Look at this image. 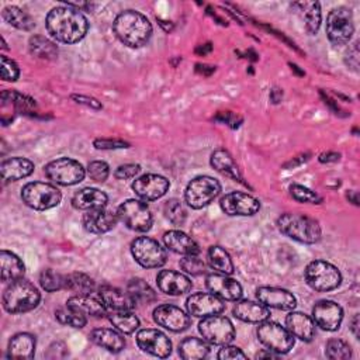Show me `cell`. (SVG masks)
Masks as SVG:
<instances>
[{
  "label": "cell",
  "mask_w": 360,
  "mask_h": 360,
  "mask_svg": "<svg viewBox=\"0 0 360 360\" xmlns=\"http://www.w3.org/2000/svg\"><path fill=\"white\" fill-rule=\"evenodd\" d=\"M46 30L52 38L63 44H75L84 38L89 22L87 18L69 6L52 8L46 15Z\"/></svg>",
  "instance_id": "obj_1"
},
{
  "label": "cell",
  "mask_w": 360,
  "mask_h": 360,
  "mask_svg": "<svg viewBox=\"0 0 360 360\" xmlns=\"http://www.w3.org/2000/svg\"><path fill=\"white\" fill-rule=\"evenodd\" d=\"M112 30L115 37L129 48L143 46L152 35L149 20L135 10L120 13L112 22Z\"/></svg>",
  "instance_id": "obj_2"
},
{
  "label": "cell",
  "mask_w": 360,
  "mask_h": 360,
  "mask_svg": "<svg viewBox=\"0 0 360 360\" xmlns=\"http://www.w3.org/2000/svg\"><path fill=\"white\" fill-rule=\"evenodd\" d=\"M41 300V294L34 284L18 278L3 292V308L10 314H22L34 309Z\"/></svg>",
  "instance_id": "obj_3"
},
{
  "label": "cell",
  "mask_w": 360,
  "mask_h": 360,
  "mask_svg": "<svg viewBox=\"0 0 360 360\" xmlns=\"http://www.w3.org/2000/svg\"><path fill=\"white\" fill-rule=\"evenodd\" d=\"M277 225L281 233L301 243H315L321 239L319 224L302 214H283L278 217Z\"/></svg>",
  "instance_id": "obj_4"
},
{
  "label": "cell",
  "mask_w": 360,
  "mask_h": 360,
  "mask_svg": "<svg viewBox=\"0 0 360 360\" xmlns=\"http://www.w3.org/2000/svg\"><path fill=\"white\" fill-rule=\"evenodd\" d=\"M21 198L28 207L44 211L56 207L62 200V194L53 184L32 181L22 187Z\"/></svg>",
  "instance_id": "obj_5"
},
{
  "label": "cell",
  "mask_w": 360,
  "mask_h": 360,
  "mask_svg": "<svg viewBox=\"0 0 360 360\" xmlns=\"http://www.w3.org/2000/svg\"><path fill=\"white\" fill-rule=\"evenodd\" d=\"M305 280L315 291H330L340 285L342 274L332 263L314 260L305 269Z\"/></svg>",
  "instance_id": "obj_6"
},
{
  "label": "cell",
  "mask_w": 360,
  "mask_h": 360,
  "mask_svg": "<svg viewBox=\"0 0 360 360\" xmlns=\"http://www.w3.org/2000/svg\"><path fill=\"white\" fill-rule=\"evenodd\" d=\"M221 193V184L218 180L210 176H198L193 179L184 191V200L188 207L200 210L208 205Z\"/></svg>",
  "instance_id": "obj_7"
},
{
  "label": "cell",
  "mask_w": 360,
  "mask_h": 360,
  "mask_svg": "<svg viewBox=\"0 0 360 360\" xmlns=\"http://www.w3.org/2000/svg\"><path fill=\"white\" fill-rule=\"evenodd\" d=\"M259 340L273 353H288L294 346V336L291 332L273 321H262L257 328Z\"/></svg>",
  "instance_id": "obj_8"
},
{
  "label": "cell",
  "mask_w": 360,
  "mask_h": 360,
  "mask_svg": "<svg viewBox=\"0 0 360 360\" xmlns=\"http://www.w3.org/2000/svg\"><path fill=\"white\" fill-rule=\"evenodd\" d=\"M354 32L352 10L347 7L333 8L326 18V35L333 45H345Z\"/></svg>",
  "instance_id": "obj_9"
},
{
  "label": "cell",
  "mask_w": 360,
  "mask_h": 360,
  "mask_svg": "<svg viewBox=\"0 0 360 360\" xmlns=\"http://www.w3.org/2000/svg\"><path fill=\"white\" fill-rule=\"evenodd\" d=\"M46 177L60 186H73L84 179V167L75 159L59 158L45 166Z\"/></svg>",
  "instance_id": "obj_10"
},
{
  "label": "cell",
  "mask_w": 360,
  "mask_h": 360,
  "mask_svg": "<svg viewBox=\"0 0 360 360\" xmlns=\"http://www.w3.org/2000/svg\"><path fill=\"white\" fill-rule=\"evenodd\" d=\"M198 330L204 340L217 346L228 345L235 338V328L232 322L218 314L202 318L198 323Z\"/></svg>",
  "instance_id": "obj_11"
},
{
  "label": "cell",
  "mask_w": 360,
  "mask_h": 360,
  "mask_svg": "<svg viewBox=\"0 0 360 360\" xmlns=\"http://www.w3.org/2000/svg\"><path fill=\"white\" fill-rule=\"evenodd\" d=\"M118 219L129 229L146 232L152 226V214L145 202L139 200H127L117 210Z\"/></svg>",
  "instance_id": "obj_12"
},
{
  "label": "cell",
  "mask_w": 360,
  "mask_h": 360,
  "mask_svg": "<svg viewBox=\"0 0 360 360\" xmlns=\"http://www.w3.org/2000/svg\"><path fill=\"white\" fill-rule=\"evenodd\" d=\"M131 253L135 262L146 269L160 267L166 263L165 249L155 239L148 236H141L132 240Z\"/></svg>",
  "instance_id": "obj_13"
},
{
  "label": "cell",
  "mask_w": 360,
  "mask_h": 360,
  "mask_svg": "<svg viewBox=\"0 0 360 360\" xmlns=\"http://www.w3.org/2000/svg\"><path fill=\"white\" fill-rule=\"evenodd\" d=\"M169 187L170 183L166 177L153 173L143 174L135 179V181L132 183V190L143 201H153L160 198L166 194Z\"/></svg>",
  "instance_id": "obj_14"
},
{
  "label": "cell",
  "mask_w": 360,
  "mask_h": 360,
  "mask_svg": "<svg viewBox=\"0 0 360 360\" xmlns=\"http://www.w3.org/2000/svg\"><path fill=\"white\" fill-rule=\"evenodd\" d=\"M186 307L190 315L198 318L217 315L225 309V304L222 302V300L212 292L191 294L186 301Z\"/></svg>",
  "instance_id": "obj_15"
},
{
  "label": "cell",
  "mask_w": 360,
  "mask_h": 360,
  "mask_svg": "<svg viewBox=\"0 0 360 360\" xmlns=\"http://www.w3.org/2000/svg\"><path fill=\"white\" fill-rule=\"evenodd\" d=\"M136 345L145 353L156 357H167L172 352L169 338L158 329H142L136 335Z\"/></svg>",
  "instance_id": "obj_16"
},
{
  "label": "cell",
  "mask_w": 360,
  "mask_h": 360,
  "mask_svg": "<svg viewBox=\"0 0 360 360\" xmlns=\"http://www.w3.org/2000/svg\"><path fill=\"white\" fill-rule=\"evenodd\" d=\"M221 208L228 215H253L259 211L260 202L248 193L233 191L221 198Z\"/></svg>",
  "instance_id": "obj_17"
},
{
  "label": "cell",
  "mask_w": 360,
  "mask_h": 360,
  "mask_svg": "<svg viewBox=\"0 0 360 360\" xmlns=\"http://www.w3.org/2000/svg\"><path fill=\"white\" fill-rule=\"evenodd\" d=\"M312 316L318 326L325 330L339 329L343 319V309L339 304L330 300L318 301L312 308Z\"/></svg>",
  "instance_id": "obj_18"
},
{
  "label": "cell",
  "mask_w": 360,
  "mask_h": 360,
  "mask_svg": "<svg viewBox=\"0 0 360 360\" xmlns=\"http://www.w3.org/2000/svg\"><path fill=\"white\" fill-rule=\"evenodd\" d=\"M153 319L158 325L172 332H181L187 329V326L190 325L188 315L179 307L169 305V304L156 307L153 311Z\"/></svg>",
  "instance_id": "obj_19"
},
{
  "label": "cell",
  "mask_w": 360,
  "mask_h": 360,
  "mask_svg": "<svg viewBox=\"0 0 360 360\" xmlns=\"http://www.w3.org/2000/svg\"><path fill=\"white\" fill-rule=\"evenodd\" d=\"M117 221H118L117 212L104 207L86 211L82 219L84 229L91 233L108 232L115 226Z\"/></svg>",
  "instance_id": "obj_20"
},
{
  "label": "cell",
  "mask_w": 360,
  "mask_h": 360,
  "mask_svg": "<svg viewBox=\"0 0 360 360\" xmlns=\"http://www.w3.org/2000/svg\"><path fill=\"white\" fill-rule=\"evenodd\" d=\"M207 288L215 294L217 297L228 301H236L242 295V287L240 284L228 277V274H218V273H211L205 278Z\"/></svg>",
  "instance_id": "obj_21"
},
{
  "label": "cell",
  "mask_w": 360,
  "mask_h": 360,
  "mask_svg": "<svg viewBox=\"0 0 360 360\" xmlns=\"http://www.w3.org/2000/svg\"><path fill=\"white\" fill-rule=\"evenodd\" d=\"M256 297H257L259 302H262L267 308H276V309H281V311H291L297 305L295 297L284 288L260 287L256 291Z\"/></svg>",
  "instance_id": "obj_22"
},
{
  "label": "cell",
  "mask_w": 360,
  "mask_h": 360,
  "mask_svg": "<svg viewBox=\"0 0 360 360\" xmlns=\"http://www.w3.org/2000/svg\"><path fill=\"white\" fill-rule=\"evenodd\" d=\"M158 287L167 295H181L191 290V281L187 276L174 270H162L156 277Z\"/></svg>",
  "instance_id": "obj_23"
},
{
  "label": "cell",
  "mask_w": 360,
  "mask_h": 360,
  "mask_svg": "<svg viewBox=\"0 0 360 360\" xmlns=\"http://www.w3.org/2000/svg\"><path fill=\"white\" fill-rule=\"evenodd\" d=\"M98 297L108 311H131L136 304L128 291L111 285L100 287Z\"/></svg>",
  "instance_id": "obj_24"
},
{
  "label": "cell",
  "mask_w": 360,
  "mask_h": 360,
  "mask_svg": "<svg viewBox=\"0 0 360 360\" xmlns=\"http://www.w3.org/2000/svg\"><path fill=\"white\" fill-rule=\"evenodd\" d=\"M66 305L72 309L83 314L84 316H103L105 315V305L100 298H96L90 294H75L68 301Z\"/></svg>",
  "instance_id": "obj_25"
},
{
  "label": "cell",
  "mask_w": 360,
  "mask_h": 360,
  "mask_svg": "<svg viewBox=\"0 0 360 360\" xmlns=\"http://www.w3.org/2000/svg\"><path fill=\"white\" fill-rule=\"evenodd\" d=\"M0 172L4 183L15 181L28 177L34 172V163L25 158H8L1 162Z\"/></svg>",
  "instance_id": "obj_26"
},
{
  "label": "cell",
  "mask_w": 360,
  "mask_h": 360,
  "mask_svg": "<svg viewBox=\"0 0 360 360\" xmlns=\"http://www.w3.org/2000/svg\"><path fill=\"white\" fill-rule=\"evenodd\" d=\"M233 315L243 321V322H250V323H260L262 321L269 319L270 311L266 305L262 302H253V301H238L233 307Z\"/></svg>",
  "instance_id": "obj_27"
},
{
  "label": "cell",
  "mask_w": 360,
  "mask_h": 360,
  "mask_svg": "<svg viewBox=\"0 0 360 360\" xmlns=\"http://www.w3.org/2000/svg\"><path fill=\"white\" fill-rule=\"evenodd\" d=\"M287 329L292 336L309 342L315 335V322L302 312H290L285 318Z\"/></svg>",
  "instance_id": "obj_28"
},
{
  "label": "cell",
  "mask_w": 360,
  "mask_h": 360,
  "mask_svg": "<svg viewBox=\"0 0 360 360\" xmlns=\"http://www.w3.org/2000/svg\"><path fill=\"white\" fill-rule=\"evenodd\" d=\"M108 197L105 193H103L98 188H93V187H86L79 190L73 198H72V205L76 210H82V211H89V210H94V208H101L107 204Z\"/></svg>",
  "instance_id": "obj_29"
},
{
  "label": "cell",
  "mask_w": 360,
  "mask_h": 360,
  "mask_svg": "<svg viewBox=\"0 0 360 360\" xmlns=\"http://www.w3.org/2000/svg\"><path fill=\"white\" fill-rule=\"evenodd\" d=\"M163 242L166 248L172 252L187 256V255H198L200 248L194 239L186 235L181 231H169L163 235Z\"/></svg>",
  "instance_id": "obj_30"
},
{
  "label": "cell",
  "mask_w": 360,
  "mask_h": 360,
  "mask_svg": "<svg viewBox=\"0 0 360 360\" xmlns=\"http://www.w3.org/2000/svg\"><path fill=\"white\" fill-rule=\"evenodd\" d=\"M90 339L100 347H104L108 352L118 353L125 347V340L120 330L110 328H97L90 332Z\"/></svg>",
  "instance_id": "obj_31"
},
{
  "label": "cell",
  "mask_w": 360,
  "mask_h": 360,
  "mask_svg": "<svg viewBox=\"0 0 360 360\" xmlns=\"http://www.w3.org/2000/svg\"><path fill=\"white\" fill-rule=\"evenodd\" d=\"M292 8L297 11L300 18L304 21L305 30L314 35L321 25V6L318 1H295Z\"/></svg>",
  "instance_id": "obj_32"
},
{
  "label": "cell",
  "mask_w": 360,
  "mask_h": 360,
  "mask_svg": "<svg viewBox=\"0 0 360 360\" xmlns=\"http://www.w3.org/2000/svg\"><path fill=\"white\" fill-rule=\"evenodd\" d=\"M35 353V338L31 333L20 332L8 342L7 356L11 359H32Z\"/></svg>",
  "instance_id": "obj_33"
},
{
  "label": "cell",
  "mask_w": 360,
  "mask_h": 360,
  "mask_svg": "<svg viewBox=\"0 0 360 360\" xmlns=\"http://www.w3.org/2000/svg\"><path fill=\"white\" fill-rule=\"evenodd\" d=\"M0 264H1V281L13 283L18 278H22L25 267L21 259L8 250L0 252Z\"/></svg>",
  "instance_id": "obj_34"
},
{
  "label": "cell",
  "mask_w": 360,
  "mask_h": 360,
  "mask_svg": "<svg viewBox=\"0 0 360 360\" xmlns=\"http://www.w3.org/2000/svg\"><path fill=\"white\" fill-rule=\"evenodd\" d=\"M211 166L221 174L242 181V174L233 160V158L225 149H217L211 155Z\"/></svg>",
  "instance_id": "obj_35"
},
{
  "label": "cell",
  "mask_w": 360,
  "mask_h": 360,
  "mask_svg": "<svg viewBox=\"0 0 360 360\" xmlns=\"http://www.w3.org/2000/svg\"><path fill=\"white\" fill-rule=\"evenodd\" d=\"M210 353V345L204 339L187 338L179 345V354L184 360H200L205 359Z\"/></svg>",
  "instance_id": "obj_36"
},
{
  "label": "cell",
  "mask_w": 360,
  "mask_h": 360,
  "mask_svg": "<svg viewBox=\"0 0 360 360\" xmlns=\"http://www.w3.org/2000/svg\"><path fill=\"white\" fill-rule=\"evenodd\" d=\"M207 260L211 269L222 273V274H232L233 273V263L231 256L225 249L221 246H211L207 252Z\"/></svg>",
  "instance_id": "obj_37"
},
{
  "label": "cell",
  "mask_w": 360,
  "mask_h": 360,
  "mask_svg": "<svg viewBox=\"0 0 360 360\" xmlns=\"http://www.w3.org/2000/svg\"><path fill=\"white\" fill-rule=\"evenodd\" d=\"M28 48H30V52L39 59L51 60L58 56V46L51 39L42 35L31 37L28 41Z\"/></svg>",
  "instance_id": "obj_38"
},
{
  "label": "cell",
  "mask_w": 360,
  "mask_h": 360,
  "mask_svg": "<svg viewBox=\"0 0 360 360\" xmlns=\"http://www.w3.org/2000/svg\"><path fill=\"white\" fill-rule=\"evenodd\" d=\"M3 18L13 27L18 28V30H24V31H30L34 28L35 22L31 18V15L28 13H25L24 10H21L17 6H7L3 8L1 11Z\"/></svg>",
  "instance_id": "obj_39"
},
{
  "label": "cell",
  "mask_w": 360,
  "mask_h": 360,
  "mask_svg": "<svg viewBox=\"0 0 360 360\" xmlns=\"http://www.w3.org/2000/svg\"><path fill=\"white\" fill-rule=\"evenodd\" d=\"M108 321L121 333H132L139 328V319L131 311H110Z\"/></svg>",
  "instance_id": "obj_40"
},
{
  "label": "cell",
  "mask_w": 360,
  "mask_h": 360,
  "mask_svg": "<svg viewBox=\"0 0 360 360\" xmlns=\"http://www.w3.org/2000/svg\"><path fill=\"white\" fill-rule=\"evenodd\" d=\"M127 291L135 300V302L149 304L156 300V292L153 288L142 278H132L127 285Z\"/></svg>",
  "instance_id": "obj_41"
},
{
  "label": "cell",
  "mask_w": 360,
  "mask_h": 360,
  "mask_svg": "<svg viewBox=\"0 0 360 360\" xmlns=\"http://www.w3.org/2000/svg\"><path fill=\"white\" fill-rule=\"evenodd\" d=\"M65 288L76 294H90L94 290V281L84 273H70L65 276Z\"/></svg>",
  "instance_id": "obj_42"
},
{
  "label": "cell",
  "mask_w": 360,
  "mask_h": 360,
  "mask_svg": "<svg viewBox=\"0 0 360 360\" xmlns=\"http://www.w3.org/2000/svg\"><path fill=\"white\" fill-rule=\"evenodd\" d=\"M55 318L59 323L62 325H68V326H73V328H83L86 325V316L75 309H72L70 307H60L55 311Z\"/></svg>",
  "instance_id": "obj_43"
},
{
  "label": "cell",
  "mask_w": 360,
  "mask_h": 360,
  "mask_svg": "<svg viewBox=\"0 0 360 360\" xmlns=\"http://www.w3.org/2000/svg\"><path fill=\"white\" fill-rule=\"evenodd\" d=\"M325 354L332 360H346L352 357L350 346L340 339H329L325 346Z\"/></svg>",
  "instance_id": "obj_44"
},
{
  "label": "cell",
  "mask_w": 360,
  "mask_h": 360,
  "mask_svg": "<svg viewBox=\"0 0 360 360\" xmlns=\"http://www.w3.org/2000/svg\"><path fill=\"white\" fill-rule=\"evenodd\" d=\"M39 283H41V287L48 292L59 291V290L65 288V276H62L51 269H46L41 273Z\"/></svg>",
  "instance_id": "obj_45"
},
{
  "label": "cell",
  "mask_w": 360,
  "mask_h": 360,
  "mask_svg": "<svg viewBox=\"0 0 360 360\" xmlns=\"http://www.w3.org/2000/svg\"><path fill=\"white\" fill-rule=\"evenodd\" d=\"M165 214H166L167 219L173 225L180 226L186 221V210H184L183 204L179 200H176V198H172V200L166 201V204H165Z\"/></svg>",
  "instance_id": "obj_46"
},
{
  "label": "cell",
  "mask_w": 360,
  "mask_h": 360,
  "mask_svg": "<svg viewBox=\"0 0 360 360\" xmlns=\"http://www.w3.org/2000/svg\"><path fill=\"white\" fill-rule=\"evenodd\" d=\"M1 100H3V103L11 101L21 111H28V110L35 107V100H32L28 96H22L17 91H8V90L3 91L1 93Z\"/></svg>",
  "instance_id": "obj_47"
},
{
  "label": "cell",
  "mask_w": 360,
  "mask_h": 360,
  "mask_svg": "<svg viewBox=\"0 0 360 360\" xmlns=\"http://www.w3.org/2000/svg\"><path fill=\"white\" fill-rule=\"evenodd\" d=\"M180 267L193 276H198L205 273V263L202 259L198 257V255H187L180 260Z\"/></svg>",
  "instance_id": "obj_48"
},
{
  "label": "cell",
  "mask_w": 360,
  "mask_h": 360,
  "mask_svg": "<svg viewBox=\"0 0 360 360\" xmlns=\"http://www.w3.org/2000/svg\"><path fill=\"white\" fill-rule=\"evenodd\" d=\"M290 193H291L292 198L300 201V202H314V204H316V202L321 201L318 194H315L309 188H307L304 186H300V184L290 186Z\"/></svg>",
  "instance_id": "obj_49"
},
{
  "label": "cell",
  "mask_w": 360,
  "mask_h": 360,
  "mask_svg": "<svg viewBox=\"0 0 360 360\" xmlns=\"http://www.w3.org/2000/svg\"><path fill=\"white\" fill-rule=\"evenodd\" d=\"M0 70H1V79L6 82H14L20 75L17 63L13 59L7 58L6 55H1L0 58Z\"/></svg>",
  "instance_id": "obj_50"
},
{
  "label": "cell",
  "mask_w": 360,
  "mask_h": 360,
  "mask_svg": "<svg viewBox=\"0 0 360 360\" xmlns=\"http://www.w3.org/2000/svg\"><path fill=\"white\" fill-rule=\"evenodd\" d=\"M110 167L103 160H93L87 166V174L94 181H104L108 177Z\"/></svg>",
  "instance_id": "obj_51"
},
{
  "label": "cell",
  "mask_w": 360,
  "mask_h": 360,
  "mask_svg": "<svg viewBox=\"0 0 360 360\" xmlns=\"http://www.w3.org/2000/svg\"><path fill=\"white\" fill-rule=\"evenodd\" d=\"M141 172V166L135 165V163H127V165H121L115 169L114 176L120 180H127V179H134L135 176H138V173Z\"/></svg>",
  "instance_id": "obj_52"
},
{
  "label": "cell",
  "mask_w": 360,
  "mask_h": 360,
  "mask_svg": "<svg viewBox=\"0 0 360 360\" xmlns=\"http://www.w3.org/2000/svg\"><path fill=\"white\" fill-rule=\"evenodd\" d=\"M218 359L221 360H229V359H246V356L243 354V352L236 347V346H229L228 345H224L222 349H219L218 352Z\"/></svg>",
  "instance_id": "obj_53"
},
{
  "label": "cell",
  "mask_w": 360,
  "mask_h": 360,
  "mask_svg": "<svg viewBox=\"0 0 360 360\" xmlns=\"http://www.w3.org/2000/svg\"><path fill=\"white\" fill-rule=\"evenodd\" d=\"M93 145L97 149H122V148H128L129 143L121 139H96L93 142Z\"/></svg>",
  "instance_id": "obj_54"
},
{
  "label": "cell",
  "mask_w": 360,
  "mask_h": 360,
  "mask_svg": "<svg viewBox=\"0 0 360 360\" xmlns=\"http://www.w3.org/2000/svg\"><path fill=\"white\" fill-rule=\"evenodd\" d=\"M72 98L76 100V103H80V104H84L87 107H91V108H96V110H100L103 105L98 100L93 98V97H89V96H83V94H72Z\"/></svg>",
  "instance_id": "obj_55"
},
{
  "label": "cell",
  "mask_w": 360,
  "mask_h": 360,
  "mask_svg": "<svg viewBox=\"0 0 360 360\" xmlns=\"http://www.w3.org/2000/svg\"><path fill=\"white\" fill-rule=\"evenodd\" d=\"M215 120H218V121H221V122H225V124L231 125L232 128L239 127V124L242 122V118H238V117H235V115L231 114V112H219V114L215 117Z\"/></svg>",
  "instance_id": "obj_56"
},
{
  "label": "cell",
  "mask_w": 360,
  "mask_h": 360,
  "mask_svg": "<svg viewBox=\"0 0 360 360\" xmlns=\"http://www.w3.org/2000/svg\"><path fill=\"white\" fill-rule=\"evenodd\" d=\"M340 158L339 153L336 152H326V153H322L319 155V162L322 163H329V162H338Z\"/></svg>",
  "instance_id": "obj_57"
},
{
  "label": "cell",
  "mask_w": 360,
  "mask_h": 360,
  "mask_svg": "<svg viewBox=\"0 0 360 360\" xmlns=\"http://www.w3.org/2000/svg\"><path fill=\"white\" fill-rule=\"evenodd\" d=\"M195 70H197L198 73H201V75L208 76V75H211V73L215 70V68H214V66H208V65L197 63V65H195Z\"/></svg>",
  "instance_id": "obj_58"
},
{
  "label": "cell",
  "mask_w": 360,
  "mask_h": 360,
  "mask_svg": "<svg viewBox=\"0 0 360 360\" xmlns=\"http://www.w3.org/2000/svg\"><path fill=\"white\" fill-rule=\"evenodd\" d=\"M211 49H212V45H211L210 42H208V44H201V45H198V46L195 48V53H197V55L204 56V55L210 53V52H211Z\"/></svg>",
  "instance_id": "obj_59"
},
{
  "label": "cell",
  "mask_w": 360,
  "mask_h": 360,
  "mask_svg": "<svg viewBox=\"0 0 360 360\" xmlns=\"http://www.w3.org/2000/svg\"><path fill=\"white\" fill-rule=\"evenodd\" d=\"M359 325H360V319H359V315L356 314L352 319V323H350V329H352V332L356 338H359Z\"/></svg>",
  "instance_id": "obj_60"
},
{
  "label": "cell",
  "mask_w": 360,
  "mask_h": 360,
  "mask_svg": "<svg viewBox=\"0 0 360 360\" xmlns=\"http://www.w3.org/2000/svg\"><path fill=\"white\" fill-rule=\"evenodd\" d=\"M347 198H350L353 201V204L359 205V200H357V193L356 191H349L347 193Z\"/></svg>",
  "instance_id": "obj_61"
},
{
  "label": "cell",
  "mask_w": 360,
  "mask_h": 360,
  "mask_svg": "<svg viewBox=\"0 0 360 360\" xmlns=\"http://www.w3.org/2000/svg\"><path fill=\"white\" fill-rule=\"evenodd\" d=\"M256 357H257V359H260V357H270V359H271V357H274V353L270 352V350H269V352H260V353L256 354Z\"/></svg>",
  "instance_id": "obj_62"
},
{
  "label": "cell",
  "mask_w": 360,
  "mask_h": 360,
  "mask_svg": "<svg viewBox=\"0 0 360 360\" xmlns=\"http://www.w3.org/2000/svg\"><path fill=\"white\" fill-rule=\"evenodd\" d=\"M290 66H291V70H295L300 76H302L304 75V72H301V70H298V66L297 65H294V63H290Z\"/></svg>",
  "instance_id": "obj_63"
}]
</instances>
